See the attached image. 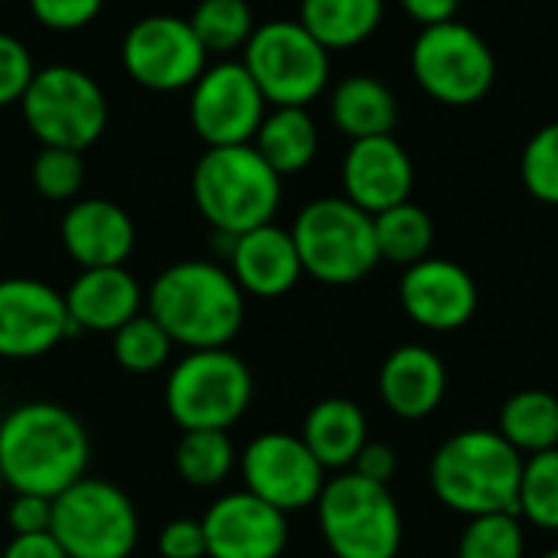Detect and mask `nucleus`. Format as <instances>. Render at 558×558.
Wrapping results in <instances>:
<instances>
[{
    "label": "nucleus",
    "mask_w": 558,
    "mask_h": 558,
    "mask_svg": "<svg viewBox=\"0 0 558 558\" xmlns=\"http://www.w3.org/2000/svg\"><path fill=\"white\" fill-rule=\"evenodd\" d=\"M92 441L59 402H23L0 422V474L13 494L59 497L85 477Z\"/></svg>",
    "instance_id": "nucleus-1"
},
{
    "label": "nucleus",
    "mask_w": 558,
    "mask_h": 558,
    "mask_svg": "<svg viewBox=\"0 0 558 558\" xmlns=\"http://www.w3.org/2000/svg\"><path fill=\"white\" fill-rule=\"evenodd\" d=\"M144 307L186 350L229 347L245 320V294L232 271L206 258L163 268L144 294Z\"/></svg>",
    "instance_id": "nucleus-2"
},
{
    "label": "nucleus",
    "mask_w": 558,
    "mask_h": 558,
    "mask_svg": "<svg viewBox=\"0 0 558 558\" xmlns=\"http://www.w3.org/2000/svg\"><path fill=\"white\" fill-rule=\"evenodd\" d=\"M523 454L497 428H464L432 458L428 481L441 507L461 517L517 513Z\"/></svg>",
    "instance_id": "nucleus-3"
},
{
    "label": "nucleus",
    "mask_w": 558,
    "mask_h": 558,
    "mask_svg": "<svg viewBox=\"0 0 558 558\" xmlns=\"http://www.w3.org/2000/svg\"><path fill=\"white\" fill-rule=\"evenodd\" d=\"M190 186L199 216L226 239L268 226L281 206V177L252 144L206 147Z\"/></svg>",
    "instance_id": "nucleus-4"
},
{
    "label": "nucleus",
    "mask_w": 558,
    "mask_h": 558,
    "mask_svg": "<svg viewBox=\"0 0 558 558\" xmlns=\"http://www.w3.org/2000/svg\"><path fill=\"white\" fill-rule=\"evenodd\" d=\"M317 523L333 558H396L402 549V510L386 484L340 471L317 497Z\"/></svg>",
    "instance_id": "nucleus-5"
},
{
    "label": "nucleus",
    "mask_w": 558,
    "mask_h": 558,
    "mask_svg": "<svg viewBox=\"0 0 558 558\" xmlns=\"http://www.w3.org/2000/svg\"><path fill=\"white\" fill-rule=\"evenodd\" d=\"M291 239L304 275L320 284H356L379 265L373 216L347 196H320L307 203L291 226Z\"/></svg>",
    "instance_id": "nucleus-6"
},
{
    "label": "nucleus",
    "mask_w": 558,
    "mask_h": 558,
    "mask_svg": "<svg viewBox=\"0 0 558 558\" xmlns=\"http://www.w3.org/2000/svg\"><path fill=\"white\" fill-rule=\"evenodd\" d=\"M252 369L232 350H190L167 376L163 402L180 432H229L252 405Z\"/></svg>",
    "instance_id": "nucleus-7"
},
{
    "label": "nucleus",
    "mask_w": 558,
    "mask_h": 558,
    "mask_svg": "<svg viewBox=\"0 0 558 558\" xmlns=\"http://www.w3.org/2000/svg\"><path fill=\"white\" fill-rule=\"evenodd\" d=\"M23 121L43 147L88 150L108 128V95L95 75L75 65L36 69L20 98Z\"/></svg>",
    "instance_id": "nucleus-8"
},
{
    "label": "nucleus",
    "mask_w": 558,
    "mask_h": 558,
    "mask_svg": "<svg viewBox=\"0 0 558 558\" xmlns=\"http://www.w3.org/2000/svg\"><path fill=\"white\" fill-rule=\"evenodd\" d=\"M69 558H131L141 539L134 500L111 481L82 477L52 497V526Z\"/></svg>",
    "instance_id": "nucleus-9"
},
{
    "label": "nucleus",
    "mask_w": 558,
    "mask_h": 558,
    "mask_svg": "<svg viewBox=\"0 0 558 558\" xmlns=\"http://www.w3.org/2000/svg\"><path fill=\"white\" fill-rule=\"evenodd\" d=\"M242 65L271 108H307L330 78V52L298 20L255 26Z\"/></svg>",
    "instance_id": "nucleus-10"
},
{
    "label": "nucleus",
    "mask_w": 558,
    "mask_h": 558,
    "mask_svg": "<svg viewBox=\"0 0 558 558\" xmlns=\"http://www.w3.org/2000/svg\"><path fill=\"white\" fill-rule=\"evenodd\" d=\"M412 75L435 101L468 108L484 101V95L494 88L497 59L477 29L448 20L422 26L412 46Z\"/></svg>",
    "instance_id": "nucleus-11"
},
{
    "label": "nucleus",
    "mask_w": 558,
    "mask_h": 558,
    "mask_svg": "<svg viewBox=\"0 0 558 558\" xmlns=\"http://www.w3.org/2000/svg\"><path fill=\"white\" fill-rule=\"evenodd\" d=\"M268 101L242 59H222L206 65V72L190 88V124L206 147L252 144Z\"/></svg>",
    "instance_id": "nucleus-12"
},
{
    "label": "nucleus",
    "mask_w": 558,
    "mask_h": 558,
    "mask_svg": "<svg viewBox=\"0 0 558 558\" xmlns=\"http://www.w3.org/2000/svg\"><path fill=\"white\" fill-rule=\"evenodd\" d=\"M209 52L196 39L190 20L154 13L137 20L121 43L124 72L150 92H180L206 72Z\"/></svg>",
    "instance_id": "nucleus-13"
},
{
    "label": "nucleus",
    "mask_w": 558,
    "mask_h": 558,
    "mask_svg": "<svg viewBox=\"0 0 558 558\" xmlns=\"http://www.w3.org/2000/svg\"><path fill=\"white\" fill-rule=\"evenodd\" d=\"M239 471L245 490L281 510L284 517L314 507L327 484V471L320 468V461L311 454L301 435L288 432H265L252 438L239 454Z\"/></svg>",
    "instance_id": "nucleus-14"
},
{
    "label": "nucleus",
    "mask_w": 558,
    "mask_h": 558,
    "mask_svg": "<svg viewBox=\"0 0 558 558\" xmlns=\"http://www.w3.org/2000/svg\"><path fill=\"white\" fill-rule=\"evenodd\" d=\"M78 333L69 320L65 298L39 278L0 281V356L36 360Z\"/></svg>",
    "instance_id": "nucleus-15"
},
{
    "label": "nucleus",
    "mask_w": 558,
    "mask_h": 558,
    "mask_svg": "<svg viewBox=\"0 0 558 558\" xmlns=\"http://www.w3.org/2000/svg\"><path fill=\"white\" fill-rule=\"evenodd\" d=\"M402 311L432 333H451L471 324L481 294L468 268L448 258H422L402 271L399 281Z\"/></svg>",
    "instance_id": "nucleus-16"
},
{
    "label": "nucleus",
    "mask_w": 558,
    "mask_h": 558,
    "mask_svg": "<svg viewBox=\"0 0 558 558\" xmlns=\"http://www.w3.org/2000/svg\"><path fill=\"white\" fill-rule=\"evenodd\" d=\"M199 523L209 558H281L288 549V517L248 490L219 497Z\"/></svg>",
    "instance_id": "nucleus-17"
},
{
    "label": "nucleus",
    "mask_w": 558,
    "mask_h": 558,
    "mask_svg": "<svg viewBox=\"0 0 558 558\" xmlns=\"http://www.w3.org/2000/svg\"><path fill=\"white\" fill-rule=\"evenodd\" d=\"M340 180H343V196L363 213L376 216L412 196L415 167L409 150L392 134L363 137L350 144Z\"/></svg>",
    "instance_id": "nucleus-18"
},
{
    "label": "nucleus",
    "mask_w": 558,
    "mask_h": 558,
    "mask_svg": "<svg viewBox=\"0 0 558 558\" xmlns=\"http://www.w3.org/2000/svg\"><path fill=\"white\" fill-rule=\"evenodd\" d=\"M59 239L65 255L78 268H111L131 258L137 229L124 206L88 196V199H75L65 209L59 222Z\"/></svg>",
    "instance_id": "nucleus-19"
},
{
    "label": "nucleus",
    "mask_w": 558,
    "mask_h": 558,
    "mask_svg": "<svg viewBox=\"0 0 558 558\" xmlns=\"http://www.w3.org/2000/svg\"><path fill=\"white\" fill-rule=\"evenodd\" d=\"M229 271L242 294L252 298H281L304 275L291 229L275 222L229 239Z\"/></svg>",
    "instance_id": "nucleus-20"
},
{
    "label": "nucleus",
    "mask_w": 558,
    "mask_h": 558,
    "mask_svg": "<svg viewBox=\"0 0 558 558\" xmlns=\"http://www.w3.org/2000/svg\"><path fill=\"white\" fill-rule=\"evenodd\" d=\"M62 298L78 333H114L144 311V291L124 265L82 268Z\"/></svg>",
    "instance_id": "nucleus-21"
},
{
    "label": "nucleus",
    "mask_w": 558,
    "mask_h": 558,
    "mask_svg": "<svg viewBox=\"0 0 558 558\" xmlns=\"http://www.w3.org/2000/svg\"><path fill=\"white\" fill-rule=\"evenodd\" d=\"M445 392H448V369L432 347L405 343L383 360L379 396L392 415L405 422L428 418L445 402Z\"/></svg>",
    "instance_id": "nucleus-22"
},
{
    "label": "nucleus",
    "mask_w": 558,
    "mask_h": 558,
    "mask_svg": "<svg viewBox=\"0 0 558 558\" xmlns=\"http://www.w3.org/2000/svg\"><path fill=\"white\" fill-rule=\"evenodd\" d=\"M301 441L311 448V454L320 461L324 471H350L356 454L369 441L366 415L353 399L343 396L320 399L304 418Z\"/></svg>",
    "instance_id": "nucleus-23"
},
{
    "label": "nucleus",
    "mask_w": 558,
    "mask_h": 558,
    "mask_svg": "<svg viewBox=\"0 0 558 558\" xmlns=\"http://www.w3.org/2000/svg\"><path fill=\"white\" fill-rule=\"evenodd\" d=\"M330 118L350 141L392 134L399 121L396 95L373 75H350L330 95Z\"/></svg>",
    "instance_id": "nucleus-24"
},
{
    "label": "nucleus",
    "mask_w": 558,
    "mask_h": 558,
    "mask_svg": "<svg viewBox=\"0 0 558 558\" xmlns=\"http://www.w3.org/2000/svg\"><path fill=\"white\" fill-rule=\"evenodd\" d=\"M252 147L268 160V167L278 177H291L314 163L320 134L307 108H271L262 118V128Z\"/></svg>",
    "instance_id": "nucleus-25"
},
{
    "label": "nucleus",
    "mask_w": 558,
    "mask_h": 558,
    "mask_svg": "<svg viewBox=\"0 0 558 558\" xmlns=\"http://www.w3.org/2000/svg\"><path fill=\"white\" fill-rule=\"evenodd\" d=\"M298 23L330 52L366 43L383 23V0H301Z\"/></svg>",
    "instance_id": "nucleus-26"
},
{
    "label": "nucleus",
    "mask_w": 558,
    "mask_h": 558,
    "mask_svg": "<svg viewBox=\"0 0 558 558\" xmlns=\"http://www.w3.org/2000/svg\"><path fill=\"white\" fill-rule=\"evenodd\" d=\"M497 432L523 458L558 448V396L546 389L513 392L497 415Z\"/></svg>",
    "instance_id": "nucleus-27"
},
{
    "label": "nucleus",
    "mask_w": 558,
    "mask_h": 558,
    "mask_svg": "<svg viewBox=\"0 0 558 558\" xmlns=\"http://www.w3.org/2000/svg\"><path fill=\"white\" fill-rule=\"evenodd\" d=\"M373 232H376L379 262H392V265H402V268L428 258L432 245H435V222L412 199L376 213L373 216Z\"/></svg>",
    "instance_id": "nucleus-28"
},
{
    "label": "nucleus",
    "mask_w": 558,
    "mask_h": 558,
    "mask_svg": "<svg viewBox=\"0 0 558 558\" xmlns=\"http://www.w3.org/2000/svg\"><path fill=\"white\" fill-rule=\"evenodd\" d=\"M235 464H239V454H235L229 432H216V428L183 432L173 448V468L180 481L199 490L219 487L222 481H229Z\"/></svg>",
    "instance_id": "nucleus-29"
},
{
    "label": "nucleus",
    "mask_w": 558,
    "mask_h": 558,
    "mask_svg": "<svg viewBox=\"0 0 558 558\" xmlns=\"http://www.w3.org/2000/svg\"><path fill=\"white\" fill-rule=\"evenodd\" d=\"M190 26L209 56H226L245 49L255 33V16L245 0H199Z\"/></svg>",
    "instance_id": "nucleus-30"
},
{
    "label": "nucleus",
    "mask_w": 558,
    "mask_h": 558,
    "mask_svg": "<svg viewBox=\"0 0 558 558\" xmlns=\"http://www.w3.org/2000/svg\"><path fill=\"white\" fill-rule=\"evenodd\" d=\"M517 517L536 530L558 533V448L523 458Z\"/></svg>",
    "instance_id": "nucleus-31"
},
{
    "label": "nucleus",
    "mask_w": 558,
    "mask_h": 558,
    "mask_svg": "<svg viewBox=\"0 0 558 558\" xmlns=\"http://www.w3.org/2000/svg\"><path fill=\"white\" fill-rule=\"evenodd\" d=\"M111 347H114V360L121 369L147 376V373H157L170 360L177 343L147 311H141L137 317H131L124 327L111 333Z\"/></svg>",
    "instance_id": "nucleus-32"
},
{
    "label": "nucleus",
    "mask_w": 558,
    "mask_h": 558,
    "mask_svg": "<svg viewBox=\"0 0 558 558\" xmlns=\"http://www.w3.org/2000/svg\"><path fill=\"white\" fill-rule=\"evenodd\" d=\"M458 558H526L523 520L517 513L471 517L458 539Z\"/></svg>",
    "instance_id": "nucleus-33"
},
{
    "label": "nucleus",
    "mask_w": 558,
    "mask_h": 558,
    "mask_svg": "<svg viewBox=\"0 0 558 558\" xmlns=\"http://www.w3.org/2000/svg\"><path fill=\"white\" fill-rule=\"evenodd\" d=\"M33 190L49 203H69L78 196L85 183V160L78 150L65 147H43L33 160Z\"/></svg>",
    "instance_id": "nucleus-34"
},
{
    "label": "nucleus",
    "mask_w": 558,
    "mask_h": 558,
    "mask_svg": "<svg viewBox=\"0 0 558 558\" xmlns=\"http://www.w3.org/2000/svg\"><path fill=\"white\" fill-rule=\"evenodd\" d=\"M520 177L530 196L558 206V121L539 128L520 160Z\"/></svg>",
    "instance_id": "nucleus-35"
},
{
    "label": "nucleus",
    "mask_w": 558,
    "mask_h": 558,
    "mask_svg": "<svg viewBox=\"0 0 558 558\" xmlns=\"http://www.w3.org/2000/svg\"><path fill=\"white\" fill-rule=\"evenodd\" d=\"M33 75H36V65H33L29 49L16 36L0 33V108L20 105Z\"/></svg>",
    "instance_id": "nucleus-36"
},
{
    "label": "nucleus",
    "mask_w": 558,
    "mask_h": 558,
    "mask_svg": "<svg viewBox=\"0 0 558 558\" xmlns=\"http://www.w3.org/2000/svg\"><path fill=\"white\" fill-rule=\"evenodd\" d=\"M29 13L39 26L52 33H75L85 29L105 7V0H26Z\"/></svg>",
    "instance_id": "nucleus-37"
},
{
    "label": "nucleus",
    "mask_w": 558,
    "mask_h": 558,
    "mask_svg": "<svg viewBox=\"0 0 558 558\" xmlns=\"http://www.w3.org/2000/svg\"><path fill=\"white\" fill-rule=\"evenodd\" d=\"M7 526L13 536H29V533H49L52 526V500L36 497V494H13L7 507Z\"/></svg>",
    "instance_id": "nucleus-38"
},
{
    "label": "nucleus",
    "mask_w": 558,
    "mask_h": 558,
    "mask_svg": "<svg viewBox=\"0 0 558 558\" xmlns=\"http://www.w3.org/2000/svg\"><path fill=\"white\" fill-rule=\"evenodd\" d=\"M160 556L163 558H209L206 556V533L199 520H170L160 530Z\"/></svg>",
    "instance_id": "nucleus-39"
},
{
    "label": "nucleus",
    "mask_w": 558,
    "mask_h": 558,
    "mask_svg": "<svg viewBox=\"0 0 558 558\" xmlns=\"http://www.w3.org/2000/svg\"><path fill=\"white\" fill-rule=\"evenodd\" d=\"M350 471H356L360 477H366V481H373V484H386V487H389V481H392L396 471H399V458H396V451H392L389 445H383V441H366L363 451L356 454V461H353Z\"/></svg>",
    "instance_id": "nucleus-40"
},
{
    "label": "nucleus",
    "mask_w": 558,
    "mask_h": 558,
    "mask_svg": "<svg viewBox=\"0 0 558 558\" xmlns=\"http://www.w3.org/2000/svg\"><path fill=\"white\" fill-rule=\"evenodd\" d=\"M3 558H69L65 549L52 533H29V536H13L3 546Z\"/></svg>",
    "instance_id": "nucleus-41"
},
{
    "label": "nucleus",
    "mask_w": 558,
    "mask_h": 558,
    "mask_svg": "<svg viewBox=\"0 0 558 558\" xmlns=\"http://www.w3.org/2000/svg\"><path fill=\"white\" fill-rule=\"evenodd\" d=\"M399 3H402V10H405L412 20H418L422 26L448 23V20H454V13H458V7H461V0H399Z\"/></svg>",
    "instance_id": "nucleus-42"
},
{
    "label": "nucleus",
    "mask_w": 558,
    "mask_h": 558,
    "mask_svg": "<svg viewBox=\"0 0 558 558\" xmlns=\"http://www.w3.org/2000/svg\"><path fill=\"white\" fill-rule=\"evenodd\" d=\"M539 558H558V549H553V553H546V556H539Z\"/></svg>",
    "instance_id": "nucleus-43"
},
{
    "label": "nucleus",
    "mask_w": 558,
    "mask_h": 558,
    "mask_svg": "<svg viewBox=\"0 0 558 558\" xmlns=\"http://www.w3.org/2000/svg\"><path fill=\"white\" fill-rule=\"evenodd\" d=\"M0 490H3V474H0Z\"/></svg>",
    "instance_id": "nucleus-44"
},
{
    "label": "nucleus",
    "mask_w": 558,
    "mask_h": 558,
    "mask_svg": "<svg viewBox=\"0 0 558 558\" xmlns=\"http://www.w3.org/2000/svg\"><path fill=\"white\" fill-rule=\"evenodd\" d=\"M0 558H3V546H0Z\"/></svg>",
    "instance_id": "nucleus-45"
},
{
    "label": "nucleus",
    "mask_w": 558,
    "mask_h": 558,
    "mask_svg": "<svg viewBox=\"0 0 558 558\" xmlns=\"http://www.w3.org/2000/svg\"><path fill=\"white\" fill-rule=\"evenodd\" d=\"M0 3H10V0H0Z\"/></svg>",
    "instance_id": "nucleus-46"
}]
</instances>
